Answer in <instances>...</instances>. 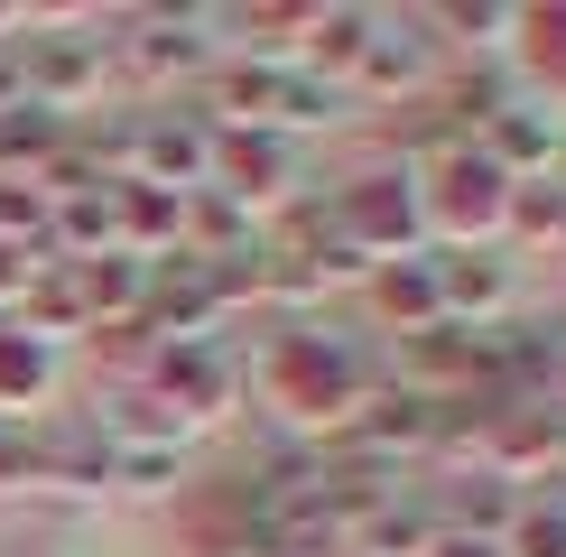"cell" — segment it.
I'll return each instance as SVG.
<instances>
[{
  "label": "cell",
  "instance_id": "cell-1",
  "mask_svg": "<svg viewBox=\"0 0 566 557\" xmlns=\"http://www.w3.org/2000/svg\"><path fill=\"white\" fill-rule=\"evenodd\" d=\"M371 381H381V371H371L363 344L335 335V325H289V335H270L261 354L242 362V400H261L279 418V437H297V446H325V437L363 409Z\"/></svg>",
  "mask_w": 566,
  "mask_h": 557
},
{
  "label": "cell",
  "instance_id": "cell-2",
  "mask_svg": "<svg viewBox=\"0 0 566 557\" xmlns=\"http://www.w3.org/2000/svg\"><path fill=\"white\" fill-rule=\"evenodd\" d=\"M103 46H112V84L168 103L177 84L214 75V10H122L103 29Z\"/></svg>",
  "mask_w": 566,
  "mask_h": 557
},
{
  "label": "cell",
  "instance_id": "cell-3",
  "mask_svg": "<svg viewBox=\"0 0 566 557\" xmlns=\"http://www.w3.org/2000/svg\"><path fill=\"white\" fill-rule=\"evenodd\" d=\"M502 204H511V177L474 139L446 149L437 168H418V232H428V251H502Z\"/></svg>",
  "mask_w": 566,
  "mask_h": 557
},
{
  "label": "cell",
  "instance_id": "cell-4",
  "mask_svg": "<svg viewBox=\"0 0 566 557\" xmlns=\"http://www.w3.org/2000/svg\"><path fill=\"white\" fill-rule=\"evenodd\" d=\"M325 232H344V242L371 251V261H409V251H428V232H418V177L390 168V158L353 168L344 186H325Z\"/></svg>",
  "mask_w": 566,
  "mask_h": 557
},
{
  "label": "cell",
  "instance_id": "cell-5",
  "mask_svg": "<svg viewBox=\"0 0 566 557\" xmlns=\"http://www.w3.org/2000/svg\"><path fill=\"white\" fill-rule=\"evenodd\" d=\"M19 93L75 130L84 112L112 93V46H103V29H38V19H29V38H19Z\"/></svg>",
  "mask_w": 566,
  "mask_h": 557
},
{
  "label": "cell",
  "instance_id": "cell-6",
  "mask_svg": "<svg viewBox=\"0 0 566 557\" xmlns=\"http://www.w3.org/2000/svg\"><path fill=\"white\" fill-rule=\"evenodd\" d=\"M122 186H158V196H205V186H214V122H205V112H177V103L130 112Z\"/></svg>",
  "mask_w": 566,
  "mask_h": 557
},
{
  "label": "cell",
  "instance_id": "cell-7",
  "mask_svg": "<svg viewBox=\"0 0 566 557\" xmlns=\"http://www.w3.org/2000/svg\"><path fill=\"white\" fill-rule=\"evenodd\" d=\"M474 474L511 483V493H538L548 474H566V400H502V409H483Z\"/></svg>",
  "mask_w": 566,
  "mask_h": 557
},
{
  "label": "cell",
  "instance_id": "cell-8",
  "mask_svg": "<svg viewBox=\"0 0 566 557\" xmlns=\"http://www.w3.org/2000/svg\"><path fill=\"white\" fill-rule=\"evenodd\" d=\"M437 84V38L418 10H381L363 38V56H353L344 93H363V103H418V93Z\"/></svg>",
  "mask_w": 566,
  "mask_h": 557
},
{
  "label": "cell",
  "instance_id": "cell-9",
  "mask_svg": "<svg viewBox=\"0 0 566 557\" xmlns=\"http://www.w3.org/2000/svg\"><path fill=\"white\" fill-rule=\"evenodd\" d=\"M428 261H437V307H446V325L492 335V325L521 316V261H511V251H428Z\"/></svg>",
  "mask_w": 566,
  "mask_h": 557
},
{
  "label": "cell",
  "instance_id": "cell-10",
  "mask_svg": "<svg viewBox=\"0 0 566 557\" xmlns=\"http://www.w3.org/2000/svg\"><path fill=\"white\" fill-rule=\"evenodd\" d=\"M214 196L232 204H289L297 196V139L279 130H214Z\"/></svg>",
  "mask_w": 566,
  "mask_h": 557
},
{
  "label": "cell",
  "instance_id": "cell-11",
  "mask_svg": "<svg viewBox=\"0 0 566 557\" xmlns=\"http://www.w3.org/2000/svg\"><path fill=\"white\" fill-rule=\"evenodd\" d=\"M474 149L492 158V168H502L511 186H530V177H566V112H548V103H511L502 122H492Z\"/></svg>",
  "mask_w": 566,
  "mask_h": 557
},
{
  "label": "cell",
  "instance_id": "cell-12",
  "mask_svg": "<svg viewBox=\"0 0 566 557\" xmlns=\"http://www.w3.org/2000/svg\"><path fill=\"white\" fill-rule=\"evenodd\" d=\"M363 297H371V316H381V325H399V335H428V325L446 316V307H437V261H428V251L381 261V270L363 278Z\"/></svg>",
  "mask_w": 566,
  "mask_h": 557
},
{
  "label": "cell",
  "instance_id": "cell-13",
  "mask_svg": "<svg viewBox=\"0 0 566 557\" xmlns=\"http://www.w3.org/2000/svg\"><path fill=\"white\" fill-rule=\"evenodd\" d=\"M418 19H428L437 46H464L483 65H511V46H521V10H502V0H446V10H418Z\"/></svg>",
  "mask_w": 566,
  "mask_h": 557
},
{
  "label": "cell",
  "instance_id": "cell-14",
  "mask_svg": "<svg viewBox=\"0 0 566 557\" xmlns=\"http://www.w3.org/2000/svg\"><path fill=\"white\" fill-rule=\"evenodd\" d=\"M65 381V354H46L38 335L0 325V428H19V409H46Z\"/></svg>",
  "mask_w": 566,
  "mask_h": 557
},
{
  "label": "cell",
  "instance_id": "cell-15",
  "mask_svg": "<svg viewBox=\"0 0 566 557\" xmlns=\"http://www.w3.org/2000/svg\"><path fill=\"white\" fill-rule=\"evenodd\" d=\"M371 19H381V10H353V0H335V10H306L297 75H316V84H335V93H344L353 56H363V38H371Z\"/></svg>",
  "mask_w": 566,
  "mask_h": 557
},
{
  "label": "cell",
  "instance_id": "cell-16",
  "mask_svg": "<svg viewBox=\"0 0 566 557\" xmlns=\"http://www.w3.org/2000/svg\"><path fill=\"white\" fill-rule=\"evenodd\" d=\"M428 548H437V511H428V493H399L390 511H371V521L353 529L344 557H428Z\"/></svg>",
  "mask_w": 566,
  "mask_h": 557
},
{
  "label": "cell",
  "instance_id": "cell-17",
  "mask_svg": "<svg viewBox=\"0 0 566 557\" xmlns=\"http://www.w3.org/2000/svg\"><path fill=\"white\" fill-rule=\"evenodd\" d=\"M511 65H530V75H538L530 103L566 112V10H521V46H511Z\"/></svg>",
  "mask_w": 566,
  "mask_h": 557
},
{
  "label": "cell",
  "instance_id": "cell-18",
  "mask_svg": "<svg viewBox=\"0 0 566 557\" xmlns=\"http://www.w3.org/2000/svg\"><path fill=\"white\" fill-rule=\"evenodd\" d=\"M186 455L196 446H112V493H130V502L186 493Z\"/></svg>",
  "mask_w": 566,
  "mask_h": 557
},
{
  "label": "cell",
  "instance_id": "cell-19",
  "mask_svg": "<svg viewBox=\"0 0 566 557\" xmlns=\"http://www.w3.org/2000/svg\"><path fill=\"white\" fill-rule=\"evenodd\" d=\"M502 557H566V483L557 493H521V511L502 529Z\"/></svg>",
  "mask_w": 566,
  "mask_h": 557
},
{
  "label": "cell",
  "instance_id": "cell-20",
  "mask_svg": "<svg viewBox=\"0 0 566 557\" xmlns=\"http://www.w3.org/2000/svg\"><path fill=\"white\" fill-rule=\"evenodd\" d=\"M0 251H46V196L29 177H0ZM56 261V251H46Z\"/></svg>",
  "mask_w": 566,
  "mask_h": 557
},
{
  "label": "cell",
  "instance_id": "cell-21",
  "mask_svg": "<svg viewBox=\"0 0 566 557\" xmlns=\"http://www.w3.org/2000/svg\"><path fill=\"white\" fill-rule=\"evenodd\" d=\"M38 270H46V251H0V316H19V297L38 288Z\"/></svg>",
  "mask_w": 566,
  "mask_h": 557
},
{
  "label": "cell",
  "instance_id": "cell-22",
  "mask_svg": "<svg viewBox=\"0 0 566 557\" xmlns=\"http://www.w3.org/2000/svg\"><path fill=\"white\" fill-rule=\"evenodd\" d=\"M428 557H502V539H474V529H437Z\"/></svg>",
  "mask_w": 566,
  "mask_h": 557
},
{
  "label": "cell",
  "instance_id": "cell-23",
  "mask_svg": "<svg viewBox=\"0 0 566 557\" xmlns=\"http://www.w3.org/2000/svg\"><path fill=\"white\" fill-rule=\"evenodd\" d=\"M19 557H84V548H75V539H29Z\"/></svg>",
  "mask_w": 566,
  "mask_h": 557
},
{
  "label": "cell",
  "instance_id": "cell-24",
  "mask_svg": "<svg viewBox=\"0 0 566 557\" xmlns=\"http://www.w3.org/2000/svg\"><path fill=\"white\" fill-rule=\"evenodd\" d=\"M557 251H566V177H557Z\"/></svg>",
  "mask_w": 566,
  "mask_h": 557
},
{
  "label": "cell",
  "instance_id": "cell-25",
  "mask_svg": "<svg viewBox=\"0 0 566 557\" xmlns=\"http://www.w3.org/2000/svg\"><path fill=\"white\" fill-rule=\"evenodd\" d=\"M557 483H566V474H557Z\"/></svg>",
  "mask_w": 566,
  "mask_h": 557
}]
</instances>
